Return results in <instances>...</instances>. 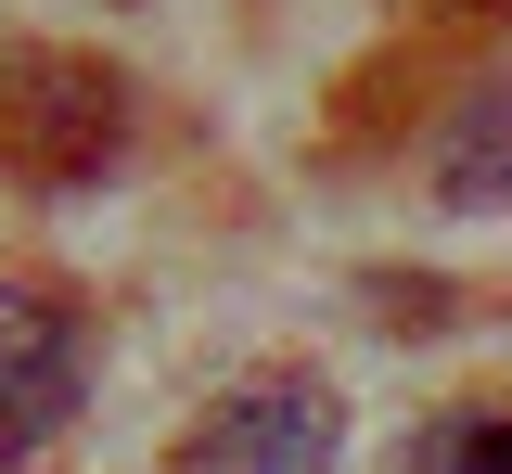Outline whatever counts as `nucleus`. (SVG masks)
<instances>
[{"mask_svg": "<svg viewBox=\"0 0 512 474\" xmlns=\"http://www.w3.org/2000/svg\"><path fill=\"white\" fill-rule=\"evenodd\" d=\"M410 474H512V410L448 398L423 436H410Z\"/></svg>", "mask_w": 512, "mask_h": 474, "instance_id": "5", "label": "nucleus"}, {"mask_svg": "<svg viewBox=\"0 0 512 474\" xmlns=\"http://www.w3.org/2000/svg\"><path fill=\"white\" fill-rule=\"evenodd\" d=\"M346 449V398L320 372H256L180 436V474H333Z\"/></svg>", "mask_w": 512, "mask_h": 474, "instance_id": "2", "label": "nucleus"}, {"mask_svg": "<svg viewBox=\"0 0 512 474\" xmlns=\"http://www.w3.org/2000/svg\"><path fill=\"white\" fill-rule=\"evenodd\" d=\"M128 154V77L90 65V52H0V167L39 180V193H77Z\"/></svg>", "mask_w": 512, "mask_h": 474, "instance_id": "1", "label": "nucleus"}, {"mask_svg": "<svg viewBox=\"0 0 512 474\" xmlns=\"http://www.w3.org/2000/svg\"><path fill=\"white\" fill-rule=\"evenodd\" d=\"M90 398V334L52 282H0V462H39Z\"/></svg>", "mask_w": 512, "mask_h": 474, "instance_id": "3", "label": "nucleus"}, {"mask_svg": "<svg viewBox=\"0 0 512 474\" xmlns=\"http://www.w3.org/2000/svg\"><path fill=\"white\" fill-rule=\"evenodd\" d=\"M436 205H461V218H500L512 205V77H487V90H461L436 129Z\"/></svg>", "mask_w": 512, "mask_h": 474, "instance_id": "4", "label": "nucleus"}]
</instances>
